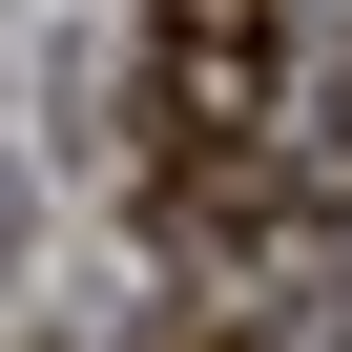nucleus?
Instances as JSON below:
<instances>
[{
    "label": "nucleus",
    "instance_id": "obj_1",
    "mask_svg": "<svg viewBox=\"0 0 352 352\" xmlns=\"http://www.w3.org/2000/svg\"><path fill=\"white\" fill-rule=\"evenodd\" d=\"M290 104V0H145V124L166 145H270Z\"/></svg>",
    "mask_w": 352,
    "mask_h": 352
},
{
    "label": "nucleus",
    "instance_id": "obj_2",
    "mask_svg": "<svg viewBox=\"0 0 352 352\" xmlns=\"http://www.w3.org/2000/svg\"><path fill=\"white\" fill-rule=\"evenodd\" d=\"M145 208H166L187 270H270V249H290V166H270V145H166Z\"/></svg>",
    "mask_w": 352,
    "mask_h": 352
},
{
    "label": "nucleus",
    "instance_id": "obj_3",
    "mask_svg": "<svg viewBox=\"0 0 352 352\" xmlns=\"http://www.w3.org/2000/svg\"><path fill=\"white\" fill-rule=\"evenodd\" d=\"M331 352H352V331H331Z\"/></svg>",
    "mask_w": 352,
    "mask_h": 352
}]
</instances>
